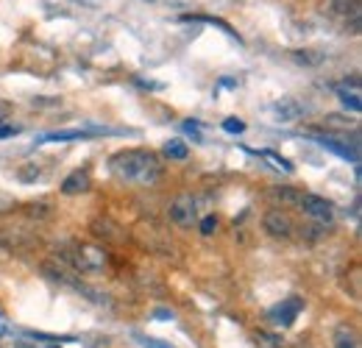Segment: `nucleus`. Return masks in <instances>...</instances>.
<instances>
[{"label":"nucleus","mask_w":362,"mask_h":348,"mask_svg":"<svg viewBox=\"0 0 362 348\" xmlns=\"http://www.w3.org/2000/svg\"><path fill=\"white\" fill-rule=\"evenodd\" d=\"M73 139H92L87 131H53L40 137V142H73Z\"/></svg>","instance_id":"16"},{"label":"nucleus","mask_w":362,"mask_h":348,"mask_svg":"<svg viewBox=\"0 0 362 348\" xmlns=\"http://www.w3.org/2000/svg\"><path fill=\"white\" fill-rule=\"evenodd\" d=\"M262 156H268V159H273V165H279L284 173H293V165L290 162H284V156H279L276 151H262Z\"/></svg>","instance_id":"21"},{"label":"nucleus","mask_w":362,"mask_h":348,"mask_svg":"<svg viewBox=\"0 0 362 348\" xmlns=\"http://www.w3.org/2000/svg\"><path fill=\"white\" fill-rule=\"evenodd\" d=\"M273 112H276V120H281V123H293V120H298V117L304 115V106H301L296 98H281V100H276Z\"/></svg>","instance_id":"12"},{"label":"nucleus","mask_w":362,"mask_h":348,"mask_svg":"<svg viewBox=\"0 0 362 348\" xmlns=\"http://www.w3.org/2000/svg\"><path fill=\"white\" fill-rule=\"evenodd\" d=\"M198 226V231L204 234V237H212L215 231H218V226H221V218L218 215H206V218L201 220V223H195Z\"/></svg>","instance_id":"19"},{"label":"nucleus","mask_w":362,"mask_h":348,"mask_svg":"<svg viewBox=\"0 0 362 348\" xmlns=\"http://www.w3.org/2000/svg\"><path fill=\"white\" fill-rule=\"evenodd\" d=\"M136 343L142 348H173L170 343H165V340H156V337H145V335H134Z\"/></svg>","instance_id":"20"},{"label":"nucleus","mask_w":362,"mask_h":348,"mask_svg":"<svg viewBox=\"0 0 362 348\" xmlns=\"http://www.w3.org/2000/svg\"><path fill=\"white\" fill-rule=\"evenodd\" d=\"M34 175H40V168H25V170H20V178H23V181H28V178H34Z\"/></svg>","instance_id":"23"},{"label":"nucleus","mask_w":362,"mask_h":348,"mask_svg":"<svg viewBox=\"0 0 362 348\" xmlns=\"http://www.w3.org/2000/svg\"><path fill=\"white\" fill-rule=\"evenodd\" d=\"M301 190L296 187H287V184H279V187H268L265 190V198L268 204H281V207H298L301 204Z\"/></svg>","instance_id":"9"},{"label":"nucleus","mask_w":362,"mask_h":348,"mask_svg":"<svg viewBox=\"0 0 362 348\" xmlns=\"http://www.w3.org/2000/svg\"><path fill=\"white\" fill-rule=\"evenodd\" d=\"M332 346L334 348H360V332L351 323H340L332 332Z\"/></svg>","instance_id":"13"},{"label":"nucleus","mask_w":362,"mask_h":348,"mask_svg":"<svg viewBox=\"0 0 362 348\" xmlns=\"http://www.w3.org/2000/svg\"><path fill=\"white\" fill-rule=\"evenodd\" d=\"M262 228H265V234L273 237V240H290V237L296 234L293 218H290L284 209H279V207H273V209H268V212L262 215Z\"/></svg>","instance_id":"4"},{"label":"nucleus","mask_w":362,"mask_h":348,"mask_svg":"<svg viewBox=\"0 0 362 348\" xmlns=\"http://www.w3.org/2000/svg\"><path fill=\"white\" fill-rule=\"evenodd\" d=\"M67 262L81 273V276H100L109 267V251L98 243H76L67 254Z\"/></svg>","instance_id":"2"},{"label":"nucleus","mask_w":362,"mask_h":348,"mask_svg":"<svg viewBox=\"0 0 362 348\" xmlns=\"http://www.w3.org/2000/svg\"><path fill=\"white\" fill-rule=\"evenodd\" d=\"M165 156L173 159V162H184V159L189 156V148H187L181 139H170V142L165 145Z\"/></svg>","instance_id":"18"},{"label":"nucleus","mask_w":362,"mask_h":348,"mask_svg":"<svg viewBox=\"0 0 362 348\" xmlns=\"http://www.w3.org/2000/svg\"><path fill=\"white\" fill-rule=\"evenodd\" d=\"M301 309H304L301 298H284L281 304L268 309V320H271L273 326H279V329H287V326L296 323V318L301 315Z\"/></svg>","instance_id":"6"},{"label":"nucleus","mask_w":362,"mask_h":348,"mask_svg":"<svg viewBox=\"0 0 362 348\" xmlns=\"http://www.w3.org/2000/svg\"><path fill=\"white\" fill-rule=\"evenodd\" d=\"M329 11L343 23L351 20V28L360 31V0H329Z\"/></svg>","instance_id":"8"},{"label":"nucleus","mask_w":362,"mask_h":348,"mask_svg":"<svg viewBox=\"0 0 362 348\" xmlns=\"http://www.w3.org/2000/svg\"><path fill=\"white\" fill-rule=\"evenodd\" d=\"M337 98H340V103L351 112V115H360L362 112V98H360V92H357V87H340L337 89Z\"/></svg>","instance_id":"15"},{"label":"nucleus","mask_w":362,"mask_h":348,"mask_svg":"<svg viewBox=\"0 0 362 348\" xmlns=\"http://www.w3.org/2000/svg\"><path fill=\"white\" fill-rule=\"evenodd\" d=\"M109 173L123 184H134V187H153L162 181L165 168L159 162V156L153 151L145 148H129L120 151L109 159Z\"/></svg>","instance_id":"1"},{"label":"nucleus","mask_w":362,"mask_h":348,"mask_svg":"<svg viewBox=\"0 0 362 348\" xmlns=\"http://www.w3.org/2000/svg\"><path fill=\"white\" fill-rule=\"evenodd\" d=\"M90 187H92L90 170L78 168V170H73V173L62 181V195H84V192H90Z\"/></svg>","instance_id":"10"},{"label":"nucleus","mask_w":362,"mask_h":348,"mask_svg":"<svg viewBox=\"0 0 362 348\" xmlns=\"http://www.w3.org/2000/svg\"><path fill=\"white\" fill-rule=\"evenodd\" d=\"M42 273H45L50 282L62 284V287H73V290H81L84 287L81 273L67 262V257H47V260H42Z\"/></svg>","instance_id":"3"},{"label":"nucleus","mask_w":362,"mask_h":348,"mask_svg":"<svg viewBox=\"0 0 362 348\" xmlns=\"http://www.w3.org/2000/svg\"><path fill=\"white\" fill-rule=\"evenodd\" d=\"M14 129H8V126H0V139H6V137H11Z\"/></svg>","instance_id":"24"},{"label":"nucleus","mask_w":362,"mask_h":348,"mask_svg":"<svg viewBox=\"0 0 362 348\" xmlns=\"http://www.w3.org/2000/svg\"><path fill=\"white\" fill-rule=\"evenodd\" d=\"M92 231L98 237H103L106 243H115V240H123V228H117V223L109 218H98L92 223Z\"/></svg>","instance_id":"14"},{"label":"nucleus","mask_w":362,"mask_h":348,"mask_svg":"<svg viewBox=\"0 0 362 348\" xmlns=\"http://www.w3.org/2000/svg\"><path fill=\"white\" fill-rule=\"evenodd\" d=\"M50 348H56V346H50Z\"/></svg>","instance_id":"26"},{"label":"nucleus","mask_w":362,"mask_h":348,"mask_svg":"<svg viewBox=\"0 0 362 348\" xmlns=\"http://www.w3.org/2000/svg\"><path fill=\"white\" fill-rule=\"evenodd\" d=\"M168 215L173 220V226H179V228H192V226L198 223V204H195L192 195H176V198L170 201Z\"/></svg>","instance_id":"5"},{"label":"nucleus","mask_w":362,"mask_h":348,"mask_svg":"<svg viewBox=\"0 0 362 348\" xmlns=\"http://www.w3.org/2000/svg\"><path fill=\"white\" fill-rule=\"evenodd\" d=\"M315 142L320 145V148L337 153V156L346 159V162H360V151H357V145H346V142H340V139H334V137H315Z\"/></svg>","instance_id":"11"},{"label":"nucleus","mask_w":362,"mask_h":348,"mask_svg":"<svg viewBox=\"0 0 362 348\" xmlns=\"http://www.w3.org/2000/svg\"><path fill=\"white\" fill-rule=\"evenodd\" d=\"M23 212H25L31 220H45L53 215V207H50L47 201H31V204L23 207Z\"/></svg>","instance_id":"17"},{"label":"nucleus","mask_w":362,"mask_h":348,"mask_svg":"<svg viewBox=\"0 0 362 348\" xmlns=\"http://www.w3.org/2000/svg\"><path fill=\"white\" fill-rule=\"evenodd\" d=\"M298 207L304 209V215H310V218L317 220V223H332V220H334V207H332V201H326V198H320V195L304 192Z\"/></svg>","instance_id":"7"},{"label":"nucleus","mask_w":362,"mask_h":348,"mask_svg":"<svg viewBox=\"0 0 362 348\" xmlns=\"http://www.w3.org/2000/svg\"><path fill=\"white\" fill-rule=\"evenodd\" d=\"M156 318H159V320H170L173 315H170V312H165V309H159V312H156Z\"/></svg>","instance_id":"25"},{"label":"nucleus","mask_w":362,"mask_h":348,"mask_svg":"<svg viewBox=\"0 0 362 348\" xmlns=\"http://www.w3.org/2000/svg\"><path fill=\"white\" fill-rule=\"evenodd\" d=\"M223 129H226L228 134H240V131H245V123H243V120L228 117V120H223Z\"/></svg>","instance_id":"22"}]
</instances>
